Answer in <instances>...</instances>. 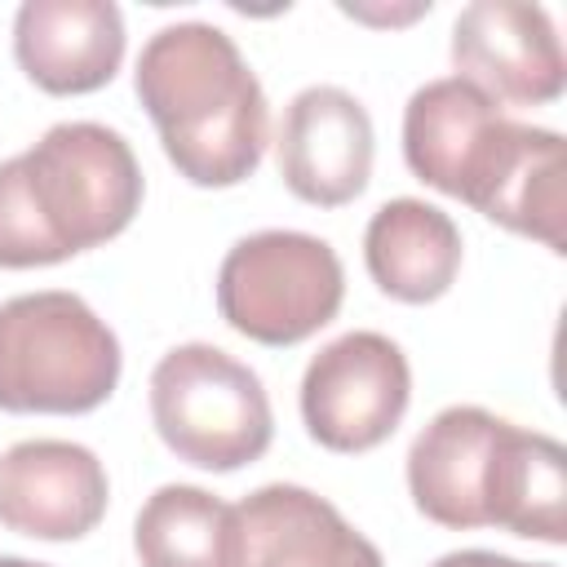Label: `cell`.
<instances>
[{
    "label": "cell",
    "instance_id": "2e32d148",
    "mask_svg": "<svg viewBox=\"0 0 567 567\" xmlns=\"http://www.w3.org/2000/svg\"><path fill=\"white\" fill-rule=\"evenodd\" d=\"M483 523L523 540H567V452L558 439L514 421L501 425L483 487Z\"/></svg>",
    "mask_w": 567,
    "mask_h": 567
},
{
    "label": "cell",
    "instance_id": "7c38bea8",
    "mask_svg": "<svg viewBox=\"0 0 567 567\" xmlns=\"http://www.w3.org/2000/svg\"><path fill=\"white\" fill-rule=\"evenodd\" d=\"M239 567H385L332 501L297 483H266L235 505Z\"/></svg>",
    "mask_w": 567,
    "mask_h": 567
},
{
    "label": "cell",
    "instance_id": "e0dca14e",
    "mask_svg": "<svg viewBox=\"0 0 567 567\" xmlns=\"http://www.w3.org/2000/svg\"><path fill=\"white\" fill-rule=\"evenodd\" d=\"M142 567H239L235 505L195 483H164L133 518Z\"/></svg>",
    "mask_w": 567,
    "mask_h": 567
},
{
    "label": "cell",
    "instance_id": "5b68a950",
    "mask_svg": "<svg viewBox=\"0 0 567 567\" xmlns=\"http://www.w3.org/2000/svg\"><path fill=\"white\" fill-rule=\"evenodd\" d=\"M22 173L62 257L124 235L142 208V164L133 146L124 133L93 120L53 124L31 151H22Z\"/></svg>",
    "mask_w": 567,
    "mask_h": 567
},
{
    "label": "cell",
    "instance_id": "ba28073f",
    "mask_svg": "<svg viewBox=\"0 0 567 567\" xmlns=\"http://www.w3.org/2000/svg\"><path fill=\"white\" fill-rule=\"evenodd\" d=\"M372 115L354 93L310 84L284 106L275 133L279 177L301 204L341 208L359 199L372 177Z\"/></svg>",
    "mask_w": 567,
    "mask_h": 567
},
{
    "label": "cell",
    "instance_id": "8992f818",
    "mask_svg": "<svg viewBox=\"0 0 567 567\" xmlns=\"http://www.w3.org/2000/svg\"><path fill=\"white\" fill-rule=\"evenodd\" d=\"M412 403V368L385 332H346L328 341L301 377L306 434L328 452L381 447Z\"/></svg>",
    "mask_w": 567,
    "mask_h": 567
},
{
    "label": "cell",
    "instance_id": "9c48e42d",
    "mask_svg": "<svg viewBox=\"0 0 567 567\" xmlns=\"http://www.w3.org/2000/svg\"><path fill=\"white\" fill-rule=\"evenodd\" d=\"M111 501L106 465L71 439H22L0 456V527L31 540L89 536Z\"/></svg>",
    "mask_w": 567,
    "mask_h": 567
},
{
    "label": "cell",
    "instance_id": "5bb4252c",
    "mask_svg": "<svg viewBox=\"0 0 567 567\" xmlns=\"http://www.w3.org/2000/svg\"><path fill=\"white\" fill-rule=\"evenodd\" d=\"M470 208L487 221L545 244L549 252H567V146L554 128L509 120L492 168L483 173Z\"/></svg>",
    "mask_w": 567,
    "mask_h": 567
},
{
    "label": "cell",
    "instance_id": "30bf717a",
    "mask_svg": "<svg viewBox=\"0 0 567 567\" xmlns=\"http://www.w3.org/2000/svg\"><path fill=\"white\" fill-rule=\"evenodd\" d=\"M505 124L509 115L461 75L430 80L403 106V159L416 182L470 204L496 159Z\"/></svg>",
    "mask_w": 567,
    "mask_h": 567
},
{
    "label": "cell",
    "instance_id": "4fadbf2b",
    "mask_svg": "<svg viewBox=\"0 0 567 567\" xmlns=\"http://www.w3.org/2000/svg\"><path fill=\"white\" fill-rule=\"evenodd\" d=\"M505 416L474 408V403H452L430 416V425L412 439L408 447V496L412 505L452 532L487 527L483 523V487H487V465L492 447L501 434Z\"/></svg>",
    "mask_w": 567,
    "mask_h": 567
},
{
    "label": "cell",
    "instance_id": "9a60e30c",
    "mask_svg": "<svg viewBox=\"0 0 567 567\" xmlns=\"http://www.w3.org/2000/svg\"><path fill=\"white\" fill-rule=\"evenodd\" d=\"M461 252L456 221L416 195L385 199L363 230V266L372 284L403 306L439 301L456 284Z\"/></svg>",
    "mask_w": 567,
    "mask_h": 567
},
{
    "label": "cell",
    "instance_id": "8fae6325",
    "mask_svg": "<svg viewBox=\"0 0 567 567\" xmlns=\"http://www.w3.org/2000/svg\"><path fill=\"white\" fill-rule=\"evenodd\" d=\"M13 58L53 97L97 93L124 62V13L111 0H27L13 13Z\"/></svg>",
    "mask_w": 567,
    "mask_h": 567
},
{
    "label": "cell",
    "instance_id": "3957f363",
    "mask_svg": "<svg viewBox=\"0 0 567 567\" xmlns=\"http://www.w3.org/2000/svg\"><path fill=\"white\" fill-rule=\"evenodd\" d=\"M151 421L177 461L213 474L261 461L275 439V412L261 377L208 341L173 346L155 363Z\"/></svg>",
    "mask_w": 567,
    "mask_h": 567
},
{
    "label": "cell",
    "instance_id": "ac0fdd59",
    "mask_svg": "<svg viewBox=\"0 0 567 567\" xmlns=\"http://www.w3.org/2000/svg\"><path fill=\"white\" fill-rule=\"evenodd\" d=\"M58 261H66V257L31 204L22 155H13L0 164V266L4 270H35V266H58Z\"/></svg>",
    "mask_w": 567,
    "mask_h": 567
},
{
    "label": "cell",
    "instance_id": "7a4b0ae2",
    "mask_svg": "<svg viewBox=\"0 0 567 567\" xmlns=\"http://www.w3.org/2000/svg\"><path fill=\"white\" fill-rule=\"evenodd\" d=\"M120 368V341L84 297L44 288L0 301V412H93L115 394Z\"/></svg>",
    "mask_w": 567,
    "mask_h": 567
},
{
    "label": "cell",
    "instance_id": "d6986e66",
    "mask_svg": "<svg viewBox=\"0 0 567 567\" xmlns=\"http://www.w3.org/2000/svg\"><path fill=\"white\" fill-rule=\"evenodd\" d=\"M430 567H554V563H523V558H509L496 549H452V554L434 558Z\"/></svg>",
    "mask_w": 567,
    "mask_h": 567
},
{
    "label": "cell",
    "instance_id": "52a82bcc",
    "mask_svg": "<svg viewBox=\"0 0 567 567\" xmlns=\"http://www.w3.org/2000/svg\"><path fill=\"white\" fill-rule=\"evenodd\" d=\"M452 66L496 106H549L567 84V58L554 18L523 0L465 4L452 22Z\"/></svg>",
    "mask_w": 567,
    "mask_h": 567
},
{
    "label": "cell",
    "instance_id": "6da1fadb",
    "mask_svg": "<svg viewBox=\"0 0 567 567\" xmlns=\"http://www.w3.org/2000/svg\"><path fill=\"white\" fill-rule=\"evenodd\" d=\"M133 89L177 177L226 190L257 173L270 142V106L261 80L221 27H159L137 53Z\"/></svg>",
    "mask_w": 567,
    "mask_h": 567
},
{
    "label": "cell",
    "instance_id": "ffe728a7",
    "mask_svg": "<svg viewBox=\"0 0 567 567\" xmlns=\"http://www.w3.org/2000/svg\"><path fill=\"white\" fill-rule=\"evenodd\" d=\"M0 567H49V563H35V558H18V554H0Z\"/></svg>",
    "mask_w": 567,
    "mask_h": 567
},
{
    "label": "cell",
    "instance_id": "277c9868",
    "mask_svg": "<svg viewBox=\"0 0 567 567\" xmlns=\"http://www.w3.org/2000/svg\"><path fill=\"white\" fill-rule=\"evenodd\" d=\"M346 301V270L328 239L257 230L217 266V315L257 346H297L328 328Z\"/></svg>",
    "mask_w": 567,
    "mask_h": 567
}]
</instances>
